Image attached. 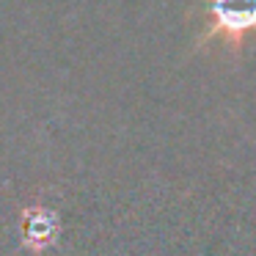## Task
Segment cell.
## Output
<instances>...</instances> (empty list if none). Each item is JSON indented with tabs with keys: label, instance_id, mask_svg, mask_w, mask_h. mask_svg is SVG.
I'll return each mask as SVG.
<instances>
[{
	"label": "cell",
	"instance_id": "obj_1",
	"mask_svg": "<svg viewBox=\"0 0 256 256\" xmlns=\"http://www.w3.org/2000/svg\"><path fill=\"white\" fill-rule=\"evenodd\" d=\"M206 22L196 44L220 42L232 52H240L248 36L256 34V0H204Z\"/></svg>",
	"mask_w": 256,
	"mask_h": 256
},
{
	"label": "cell",
	"instance_id": "obj_2",
	"mask_svg": "<svg viewBox=\"0 0 256 256\" xmlns=\"http://www.w3.org/2000/svg\"><path fill=\"white\" fill-rule=\"evenodd\" d=\"M56 232H58V223H56V215L50 210H28L22 218V234H25V242L30 245L34 250H42L44 245H50L56 240Z\"/></svg>",
	"mask_w": 256,
	"mask_h": 256
}]
</instances>
